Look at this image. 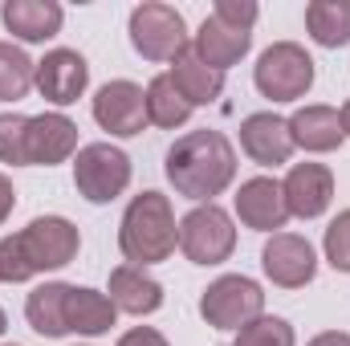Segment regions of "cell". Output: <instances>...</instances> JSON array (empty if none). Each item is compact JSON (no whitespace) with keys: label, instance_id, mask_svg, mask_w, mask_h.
Wrapping results in <instances>:
<instances>
[{"label":"cell","instance_id":"5","mask_svg":"<svg viewBox=\"0 0 350 346\" xmlns=\"http://www.w3.org/2000/svg\"><path fill=\"white\" fill-rule=\"evenodd\" d=\"M253 82L273 102H297L314 86V57L301 45H293V41H277L257 57Z\"/></svg>","mask_w":350,"mask_h":346},{"label":"cell","instance_id":"9","mask_svg":"<svg viewBox=\"0 0 350 346\" xmlns=\"http://www.w3.org/2000/svg\"><path fill=\"white\" fill-rule=\"evenodd\" d=\"M94 122L114 139H135L147 127V90L118 78L94 94Z\"/></svg>","mask_w":350,"mask_h":346},{"label":"cell","instance_id":"29","mask_svg":"<svg viewBox=\"0 0 350 346\" xmlns=\"http://www.w3.org/2000/svg\"><path fill=\"white\" fill-rule=\"evenodd\" d=\"M212 16L224 21V25H232V29L253 33V25H257V4H253V0H216Z\"/></svg>","mask_w":350,"mask_h":346},{"label":"cell","instance_id":"16","mask_svg":"<svg viewBox=\"0 0 350 346\" xmlns=\"http://www.w3.org/2000/svg\"><path fill=\"white\" fill-rule=\"evenodd\" d=\"M0 21L12 37L21 41H49L62 33V4L57 0H4L0 4Z\"/></svg>","mask_w":350,"mask_h":346},{"label":"cell","instance_id":"34","mask_svg":"<svg viewBox=\"0 0 350 346\" xmlns=\"http://www.w3.org/2000/svg\"><path fill=\"white\" fill-rule=\"evenodd\" d=\"M4 330H8V314L0 310V334H4Z\"/></svg>","mask_w":350,"mask_h":346},{"label":"cell","instance_id":"2","mask_svg":"<svg viewBox=\"0 0 350 346\" xmlns=\"http://www.w3.org/2000/svg\"><path fill=\"white\" fill-rule=\"evenodd\" d=\"M82 249L78 224L66 216H37L29 228L0 241V281H29L49 269H66Z\"/></svg>","mask_w":350,"mask_h":346},{"label":"cell","instance_id":"13","mask_svg":"<svg viewBox=\"0 0 350 346\" xmlns=\"http://www.w3.org/2000/svg\"><path fill=\"white\" fill-rule=\"evenodd\" d=\"M241 147L253 163L261 168H281L289 163L293 155V135H289V122L277 118L273 110H261V114H249L241 122Z\"/></svg>","mask_w":350,"mask_h":346},{"label":"cell","instance_id":"19","mask_svg":"<svg viewBox=\"0 0 350 346\" xmlns=\"http://www.w3.org/2000/svg\"><path fill=\"white\" fill-rule=\"evenodd\" d=\"M110 302L122 314L147 318V314H155L163 306V285L147 269H139V265H118L110 273Z\"/></svg>","mask_w":350,"mask_h":346},{"label":"cell","instance_id":"18","mask_svg":"<svg viewBox=\"0 0 350 346\" xmlns=\"http://www.w3.org/2000/svg\"><path fill=\"white\" fill-rule=\"evenodd\" d=\"M289 122V135H293V147L301 151H314V155H326V151H338L347 131H342V118L334 106H301Z\"/></svg>","mask_w":350,"mask_h":346},{"label":"cell","instance_id":"10","mask_svg":"<svg viewBox=\"0 0 350 346\" xmlns=\"http://www.w3.org/2000/svg\"><path fill=\"white\" fill-rule=\"evenodd\" d=\"M261 269L265 277L281 289H301L314 281L318 273V257H314V245L297 232H273L261 249Z\"/></svg>","mask_w":350,"mask_h":346},{"label":"cell","instance_id":"22","mask_svg":"<svg viewBox=\"0 0 350 346\" xmlns=\"http://www.w3.org/2000/svg\"><path fill=\"white\" fill-rule=\"evenodd\" d=\"M66 297H70V285L66 281H45L37 285L29 297H25V318L37 334L45 338H62L70 334L66 330Z\"/></svg>","mask_w":350,"mask_h":346},{"label":"cell","instance_id":"14","mask_svg":"<svg viewBox=\"0 0 350 346\" xmlns=\"http://www.w3.org/2000/svg\"><path fill=\"white\" fill-rule=\"evenodd\" d=\"M237 216H241L245 228H257V232H277V228H285L289 208H285L281 183L269 179V175L245 179L241 191H237Z\"/></svg>","mask_w":350,"mask_h":346},{"label":"cell","instance_id":"15","mask_svg":"<svg viewBox=\"0 0 350 346\" xmlns=\"http://www.w3.org/2000/svg\"><path fill=\"white\" fill-rule=\"evenodd\" d=\"M78 151V122L66 114H37L29 118V168L66 163Z\"/></svg>","mask_w":350,"mask_h":346},{"label":"cell","instance_id":"8","mask_svg":"<svg viewBox=\"0 0 350 346\" xmlns=\"http://www.w3.org/2000/svg\"><path fill=\"white\" fill-rule=\"evenodd\" d=\"M131 183V159L114 143H90L74 159V187L90 204H110Z\"/></svg>","mask_w":350,"mask_h":346},{"label":"cell","instance_id":"6","mask_svg":"<svg viewBox=\"0 0 350 346\" xmlns=\"http://www.w3.org/2000/svg\"><path fill=\"white\" fill-rule=\"evenodd\" d=\"M131 45L147 62H175L187 49V25L183 12L172 4L147 0L131 12Z\"/></svg>","mask_w":350,"mask_h":346},{"label":"cell","instance_id":"3","mask_svg":"<svg viewBox=\"0 0 350 346\" xmlns=\"http://www.w3.org/2000/svg\"><path fill=\"white\" fill-rule=\"evenodd\" d=\"M179 245V228H175L172 200L163 191H143L126 204L122 224H118V249L122 257L139 269L167 261Z\"/></svg>","mask_w":350,"mask_h":346},{"label":"cell","instance_id":"20","mask_svg":"<svg viewBox=\"0 0 350 346\" xmlns=\"http://www.w3.org/2000/svg\"><path fill=\"white\" fill-rule=\"evenodd\" d=\"M175 82V90L183 94V102L196 110V106H212L220 94H224V74L220 70H212V66H204L196 53H191V45L179 53L172 62V74H167Z\"/></svg>","mask_w":350,"mask_h":346},{"label":"cell","instance_id":"23","mask_svg":"<svg viewBox=\"0 0 350 346\" xmlns=\"http://www.w3.org/2000/svg\"><path fill=\"white\" fill-rule=\"evenodd\" d=\"M306 29L326 49L350 45V0H310L306 4Z\"/></svg>","mask_w":350,"mask_h":346},{"label":"cell","instance_id":"12","mask_svg":"<svg viewBox=\"0 0 350 346\" xmlns=\"http://www.w3.org/2000/svg\"><path fill=\"white\" fill-rule=\"evenodd\" d=\"M281 191H285L289 216L314 220V216H322V212L330 208V200H334V175H330L326 163H293L289 175H285V183H281Z\"/></svg>","mask_w":350,"mask_h":346},{"label":"cell","instance_id":"30","mask_svg":"<svg viewBox=\"0 0 350 346\" xmlns=\"http://www.w3.org/2000/svg\"><path fill=\"white\" fill-rule=\"evenodd\" d=\"M118 346H167V338L155 330V326H135V330H126Z\"/></svg>","mask_w":350,"mask_h":346},{"label":"cell","instance_id":"4","mask_svg":"<svg viewBox=\"0 0 350 346\" xmlns=\"http://www.w3.org/2000/svg\"><path fill=\"white\" fill-rule=\"evenodd\" d=\"M265 314V289L245 273H224L200 293V318L212 330H245Z\"/></svg>","mask_w":350,"mask_h":346},{"label":"cell","instance_id":"7","mask_svg":"<svg viewBox=\"0 0 350 346\" xmlns=\"http://www.w3.org/2000/svg\"><path fill=\"white\" fill-rule=\"evenodd\" d=\"M179 249L191 265H220L237 249L232 216L216 204H200L179 220Z\"/></svg>","mask_w":350,"mask_h":346},{"label":"cell","instance_id":"33","mask_svg":"<svg viewBox=\"0 0 350 346\" xmlns=\"http://www.w3.org/2000/svg\"><path fill=\"white\" fill-rule=\"evenodd\" d=\"M338 118H342V131H347V135H350V102H347V106H342V114H338Z\"/></svg>","mask_w":350,"mask_h":346},{"label":"cell","instance_id":"1","mask_svg":"<svg viewBox=\"0 0 350 346\" xmlns=\"http://www.w3.org/2000/svg\"><path fill=\"white\" fill-rule=\"evenodd\" d=\"M163 172L179 196L212 204V196H220L237 179V151L220 131H187L172 143Z\"/></svg>","mask_w":350,"mask_h":346},{"label":"cell","instance_id":"31","mask_svg":"<svg viewBox=\"0 0 350 346\" xmlns=\"http://www.w3.org/2000/svg\"><path fill=\"white\" fill-rule=\"evenodd\" d=\"M12 204H16V191H12V183L0 175V224L8 220V212H12Z\"/></svg>","mask_w":350,"mask_h":346},{"label":"cell","instance_id":"28","mask_svg":"<svg viewBox=\"0 0 350 346\" xmlns=\"http://www.w3.org/2000/svg\"><path fill=\"white\" fill-rule=\"evenodd\" d=\"M322 249H326V261H330L338 273H350V208H347V212H338V216L330 220Z\"/></svg>","mask_w":350,"mask_h":346},{"label":"cell","instance_id":"35","mask_svg":"<svg viewBox=\"0 0 350 346\" xmlns=\"http://www.w3.org/2000/svg\"><path fill=\"white\" fill-rule=\"evenodd\" d=\"M8 346H16V343H8Z\"/></svg>","mask_w":350,"mask_h":346},{"label":"cell","instance_id":"25","mask_svg":"<svg viewBox=\"0 0 350 346\" xmlns=\"http://www.w3.org/2000/svg\"><path fill=\"white\" fill-rule=\"evenodd\" d=\"M37 78V62H29V53L12 41H0V102H16L33 90Z\"/></svg>","mask_w":350,"mask_h":346},{"label":"cell","instance_id":"26","mask_svg":"<svg viewBox=\"0 0 350 346\" xmlns=\"http://www.w3.org/2000/svg\"><path fill=\"white\" fill-rule=\"evenodd\" d=\"M0 163L29 168V118L25 114H0Z\"/></svg>","mask_w":350,"mask_h":346},{"label":"cell","instance_id":"17","mask_svg":"<svg viewBox=\"0 0 350 346\" xmlns=\"http://www.w3.org/2000/svg\"><path fill=\"white\" fill-rule=\"evenodd\" d=\"M249 45H253V33L232 29V25H224V21H216V16H208V21L200 25L196 41H191V53H196L204 66H212V70L224 74L228 66H237V62L249 53Z\"/></svg>","mask_w":350,"mask_h":346},{"label":"cell","instance_id":"27","mask_svg":"<svg viewBox=\"0 0 350 346\" xmlns=\"http://www.w3.org/2000/svg\"><path fill=\"white\" fill-rule=\"evenodd\" d=\"M237 346H293V326L285 318H257L249 322L241 334H237Z\"/></svg>","mask_w":350,"mask_h":346},{"label":"cell","instance_id":"11","mask_svg":"<svg viewBox=\"0 0 350 346\" xmlns=\"http://www.w3.org/2000/svg\"><path fill=\"white\" fill-rule=\"evenodd\" d=\"M33 86L41 90V98L45 102H53V106H70V102H78L90 86V66L86 57L78 53V49H53V53H45L41 62H37V78H33Z\"/></svg>","mask_w":350,"mask_h":346},{"label":"cell","instance_id":"32","mask_svg":"<svg viewBox=\"0 0 350 346\" xmlns=\"http://www.w3.org/2000/svg\"><path fill=\"white\" fill-rule=\"evenodd\" d=\"M310 346H350V334H342V330H326V334L310 338Z\"/></svg>","mask_w":350,"mask_h":346},{"label":"cell","instance_id":"21","mask_svg":"<svg viewBox=\"0 0 350 346\" xmlns=\"http://www.w3.org/2000/svg\"><path fill=\"white\" fill-rule=\"evenodd\" d=\"M114 318H118V310L106 293L86 289V285H70V297H66V330L70 334H86V338L106 334L114 326Z\"/></svg>","mask_w":350,"mask_h":346},{"label":"cell","instance_id":"24","mask_svg":"<svg viewBox=\"0 0 350 346\" xmlns=\"http://www.w3.org/2000/svg\"><path fill=\"white\" fill-rule=\"evenodd\" d=\"M191 118V106L183 102V94L175 90V82L167 74H159V78H151V86H147V122H155V127H163V131H175V127H183Z\"/></svg>","mask_w":350,"mask_h":346}]
</instances>
